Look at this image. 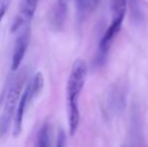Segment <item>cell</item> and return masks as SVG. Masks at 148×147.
<instances>
[{"instance_id": "8fae6325", "label": "cell", "mask_w": 148, "mask_h": 147, "mask_svg": "<svg viewBox=\"0 0 148 147\" xmlns=\"http://www.w3.org/2000/svg\"><path fill=\"white\" fill-rule=\"evenodd\" d=\"M75 1H76L79 14H80V16H82V14L86 11L87 7L89 6V0H75Z\"/></svg>"}, {"instance_id": "3957f363", "label": "cell", "mask_w": 148, "mask_h": 147, "mask_svg": "<svg viewBox=\"0 0 148 147\" xmlns=\"http://www.w3.org/2000/svg\"><path fill=\"white\" fill-rule=\"evenodd\" d=\"M125 15H114L112 16V21L108 28L106 29L105 34H104L103 37H102L101 41L99 44V51L102 57L108 53L110 49V46L113 43L114 39H115L116 36L119 34L121 27H122L123 20H124Z\"/></svg>"}, {"instance_id": "8992f818", "label": "cell", "mask_w": 148, "mask_h": 147, "mask_svg": "<svg viewBox=\"0 0 148 147\" xmlns=\"http://www.w3.org/2000/svg\"><path fill=\"white\" fill-rule=\"evenodd\" d=\"M38 0H20L19 12L12 26V30H16L23 24L28 23L34 15Z\"/></svg>"}, {"instance_id": "5b68a950", "label": "cell", "mask_w": 148, "mask_h": 147, "mask_svg": "<svg viewBox=\"0 0 148 147\" xmlns=\"http://www.w3.org/2000/svg\"><path fill=\"white\" fill-rule=\"evenodd\" d=\"M70 0H57L49 12V25L55 31H60L64 27L69 11Z\"/></svg>"}, {"instance_id": "7a4b0ae2", "label": "cell", "mask_w": 148, "mask_h": 147, "mask_svg": "<svg viewBox=\"0 0 148 147\" xmlns=\"http://www.w3.org/2000/svg\"><path fill=\"white\" fill-rule=\"evenodd\" d=\"M24 80H25L24 75H20L19 77H17V79L10 86L9 90L6 94L3 113L0 117V137L7 133L10 127L14 112L17 109L18 103H19L20 97H21V90L23 87Z\"/></svg>"}, {"instance_id": "5bb4252c", "label": "cell", "mask_w": 148, "mask_h": 147, "mask_svg": "<svg viewBox=\"0 0 148 147\" xmlns=\"http://www.w3.org/2000/svg\"><path fill=\"white\" fill-rule=\"evenodd\" d=\"M136 1H137V0H130V3H131V4H134Z\"/></svg>"}, {"instance_id": "30bf717a", "label": "cell", "mask_w": 148, "mask_h": 147, "mask_svg": "<svg viewBox=\"0 0 148 147\" xmlns=\"http://www.w3.org/2000/svg\"><path fill=\"white\" fill-rule=\"evenodd\" d=\"M10 2H11V0H0V23L5 15L8 7H9Z\"/></svg>"}, {"instance_id": "9c48e42d", "label": "cell", "mask_w": 148, "mask_h": 147, "mask_svg": "<svg viewBox=\"0 0 148 147\" xmlns=\"http://www.w3.org/2000/svg\"><path fill=\"white\" fill-rule=\"evenodd\" d=\"M30 86V97L31 100L34 98H36L39 95V93L41 92L43 88V76L40 72H37L34 75L31 83H29Z\"/></svg>"}, {"instance_id": "6da1fadb", "label": "cell", "mask_w": 148, "mask_h": 147, "mask_svg": "<svg viewBox=\"0 0 148 147\" xmlns=\"http://www.w3.org/2000/svg\"><path fill=\"white\" fill-rule=\"evenodd\" d=\"M88 75V67L84 59H77L73 64L66 83V109H68L69 131L75 135L80 123L79 98L85 86Z\"/></svg>"}, {"instance_id": "277c9868", "label": "cell", "mask_w": 148, "mask_h": 147, "mask_svg": "<svg viewBox=\"0 0 148 147\" xmlns=\"http://www.w3.org/2000/svg\"><path fill=\"white\" fill-rule=\"evenodd\" d=\"M29 28L27 27L20 32L16 38L11 57V71H17L21 65V62L23 61V57L27 51L28 43H29Z\"/></svg>"}, {"instance_id": "4fadbf2b", "label": "cell", "mask_w": 148, "mask_h": 147, "mask_svg": "<svg viewBox=\"0 0 148 147\" xmlns=\"http://www.w3.org/2000/svg\"><path fill=\"white\" fill-rule=\"evenodd\" d=\"M101 0H89V6L92 8H96L100 4Z\"/></svg>"}, {"instance_id": "7c38bea8", "label": "cell", "mask_w": 148, "mask_h": 147, "mask_svg": "<svg viewBox=\"0 0 148 147\" xmlns=\"http://www.w3.org/2000/svg\"><path fill=\"white\" fill-rule=\"evenodd\" d=\"M66 133L64 130H60L59 134H58L57 138V143H56V147H66Z\"/></svg>"}, {"instance_id": "52a82bcc", "label": "cell", "mask_w": 148, "mask_h": 147, "mask_svg": "<svg viewBox=\"0 0 148 147\" xmlns=\"http://www.w3.org/2000/svg\"><path fill=\"white\" fill-rule=\"evenodd\" d=\"M31 101L30 97V86L29 84L26 86L24 89V92L21 94L20 97L19 103H18L17 109H16L15 118H14V136H18L22 130V123H23V118L24 114H25V110L27 108V105Z\"/></svg>"}, {"instance_id": "ba28073f", "label": "cell", "mask_w": 148, "mask_h": 147, "mask_svg": "<svg viewBox=\"0 0 148 147\" xmlns=\"http://www.w3.org/2000/svg\"><path fill=\"white\" fill-rule=\"evenodd\" d=\"M34 147H51V127L49 123H45L40 128Z\"/></svg>"}]
</instances>
